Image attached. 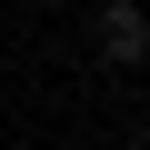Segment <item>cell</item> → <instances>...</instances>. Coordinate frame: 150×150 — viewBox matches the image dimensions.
Segmentation results:
<instances>
[{"label": "cell", "mask_w": 150, "mask_h": 150, "mask_svg": "<svg viewBox=\"0 0 150 150\" xmlns=\"http://www.w3.org/2000/svg\"><path fill=\"white\" fill-rule=\"evenodd\" d=\"M140 50H150V20L130 10V0H110V10H100V60L110 70H140Z\"/></svg>", "instance_id": "1"}]
</instances>
